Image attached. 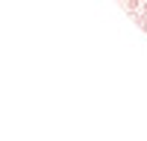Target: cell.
<instances>
[{
	"label": "cell",
	"instance_id": "cell-1",
	"mask_svg": "<svg viewBox=\"0 0 147 141\" xmlns=\"http://www.w3.org/2000/svg\"><path fill=\"white\" fill-rule=\"evenodd\" d=\"M124 9L129 15H136V12H141V0H124Z\"/></svg>",
	"mask_w": 147,
	"mask_h": 141
}]
</instances>
